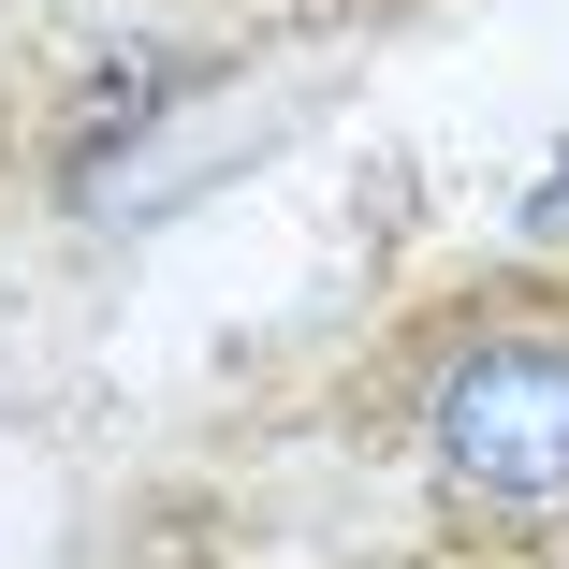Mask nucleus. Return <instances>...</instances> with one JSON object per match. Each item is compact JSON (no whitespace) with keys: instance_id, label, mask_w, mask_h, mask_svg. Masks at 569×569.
Wrapping results in <instances>:
<instances>
[{"instance_id":"obj_1","label":"nucleus","mask_w":569,"mask_h":569,"mask_svg":"<svg viewBox=\"0 0 569 569\" xmlns=\"http://www.w3.org/2000/svg\"><path fill=\"white\" fill-rule=\"evenodd\" d=\"M423 452L468 497H569V321H482L423 395Z\"/></svg>"}]
</instances>
